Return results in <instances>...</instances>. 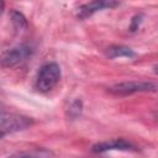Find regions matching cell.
Here are the masks:
<instances>
[{
    "instance_id": "cell-1",
    "label": "cell",
    "mask_w": 158,
    "mask_h": 158,
    "mask_svg": "<svg viewBox=\"0 0 158 158\" xmlns=\"http://www.w3.org/2000/svg\"><path fill=\"white\" fill-rule=\"evenodd\" d=\"M33 54V47L28 43L17 44L10 49H6L0 54V67L2 68H14L26 60H28Z\"/></svg>"
},
{
    "instance_id": "cell-2",
    "label": "cell",
    "mask_w": 158,
    "mask_h": 158,
    "mask_svg": "<svg viewBox=\"0 0 158 158\" xmlns=\"http://www.w3.org/2000/svg\"><path fill=\"white\" fill-rule=\"evenodd\" d=\"M60 77H62L60 67L57 63L54 62L46 63L44 65L41 67L37 74L36 88L42 93H47L59 83Z\"/></svg>"
},
{
    "instance_id": "cell-3",
    "label": "cell",
    "mask_w": 158,
    "mask_h": 158,
    "mask_svg": "<svg viewBox=\"0 0 158 158\" xmlns=\"http://www.w3.org/2000/svg\"><path fill=\"white\" fill-rule=\"evenodd\" d=\"M33 120L27 116L9 114L5 111L0 112V131L5 135L9 132H17L21 130H26L33 125Z\"/></svg>"
},
{
    "instance_id": "cell-4",
    "label": "cell",
    "mask_w": 158,
    "mask_h": 158,
    "mask_svg": "<svg viewBox=\"0 0 158 158\" xmlns=\"http://www.w3.org/2000/svg\"><path fill=\"white\" fill-rule=\"evenodd\" d=\"M111 94L115 95H131L136 93H142V91H156L157 85L152 81H123L115 84L107 89Z\"/></svg>"
},
{
    "instance_id": "cell-5",
    "label": "cell",
    "mask_w": 158,
    "mask_h": 158,
    "mask_svg": "<svg viewBox=\"0 0 158 158\" xmlns=\"http://www.w3.org/2000/svg\"><path fill=\"white\" fill-rule=\"evenodd\" d=\"M120 2L117 1H112V0H95V1H90L86 4H83L78 7V19L80 20H85L88 17H90L91 15H94L98 11L105 10V9H112L118 6Z\"/></svg>"
},
{
    "instance_id": "cell-6",
    "label": "cell",
    "mask_w": 158,
    "mask_h": 158,
    "mask_svg": "<svg viewBox=\"0 0 158 158\" xmlns=\"http://www.w3.org/2000/svg\"><path fill=\"white\" fill-rule=\"evenodd\" d=\"M91 151L95 153H104L109 151H137V147L125 138H114L94 144Z\"/></svg>"
},
{
    "instance_id": "cell-7",
    "label": "cell",
    "mask_w": 158,
    "mask_h": 158,
    "mask_svg": "<svg viewBox=\"0 0 158 158\" xmlns=\"http://www.w3.org/2000/svg\"><path fill=\"white\" fill-rule=\"evenodd\" d=\"M107 56L109 58L114 59V58H135L137 54L130 47L116 44V46H111L107 48Z\"/></svg>"
},
{
    "instance_id": "cell-8",
    "label": "cell",
    "mask_w": 158,
    "mask_h": 158,
    "mask_svg": "<svg viewBox=\"0 0 158 158\" xmlns=\"http://www.w3.org/2000/svg\"><path fill=\"white\" fill-rule=\"evenodd\" d=\"M11 20H12V23H14V26H15L16 30L23 31V30L27 28V20H26V17L21 12L12 11L11 12Z\"/></svg>"
},
{
    "instance_id": "cell-9",
    "label": "cell",
    "mask_w": 158,
    "mask_h": 158,
    "mask_svg": "<svg viewBox=\"0 0 158 158\" xmlns=\"http://www.w3.org/2000/svg\"><path fill=\"white\" fill-rule=\"evenodd\" d=\"M81 110H83V102H81V100L77 99V100H74V101L72 102V105L69 106V109H68V115H69L70 118H77V117L81 114Z\"/></svg>"
},
{
    "instance_id": "cell-10",
    "label": "cell",
    "mask_w": 158,
    "mask_h": 158,
    "mask_svg": "<svg viewBox=\"0 0 158 158\" xmlns=\"http://www.w3.org/2000/svg\"><path fill=\"white\" fill-rule=\"evenodd\" d=\"M47 152L44 151H37V152H22V153H16L12 154L7 158H46Z\"/></svg>"
},
{
    "instance_id": "cell-11",
    "label": "cell",
    "mask_w": 158,
    "mask_h": 158,
    "mask_svg": "<svg viewBox=\"0 0 158 158\" xmlns=\"http://www.w3.org/2000/svg\"><path fill=\"white\" fill-rule=\"evenodd\" d=\"M142 20H143V14H137L136 16L132 17L131 20V25H130V30L132 32H135L136 30H138L139 25L142 23Z\"/></svg>"
},
{
    "instance_id": "cell-12",
    "label": "cell",
    "mask_w": 158,
    "mask_h": 158,
    "mask_svg": "<svg viewBox=\"0 0 158 158\" xmlns=\"http://www.w3.org/2000/svg\"><path fill=\"white\" fill-rule=\"evenodd\" d=\"M4 6H5V4L0 1V14H2V10H4Z\"/></svg>"
},
{
    "instance_id": "cell-13",
    "label": "cell",
    "mask_w": 158,
    "mask_h": 158,
    "mask_svg": "<svg viewBox=\"0 0 158 158\" xmlns=\"http://www.w3.org/2000/svg\"><path fill=\"white\" fill-rule=\"evenodd\" d=\"M4 136H5V133H4V132H1V131H0V139H1V138H2V137H4Z\"/></svg>"
},
{
    "instance_id": "cell-14",
    "label": "cell",
    "mask_w": 158,
    "mask_h": 158,
    "mask_svg": "<svg viewBox=\"0 0 158 158\" xmlns=\"http://www.w3.org/2000/svg\"><path fill=\"white\" fill-rule=\"evenodd\" d=\"M1 111H4V107H2V104L0 102V112H1Z\"/></svg>"
}]
</instances>
